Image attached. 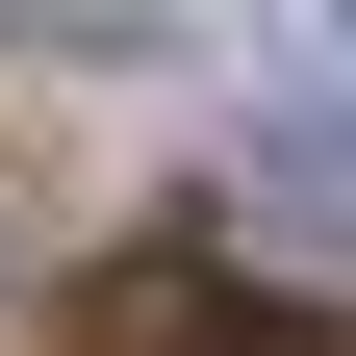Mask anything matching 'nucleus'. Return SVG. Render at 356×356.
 <instances>
[{
    "mask_svg": "<svg viewBox=\"0 0 356 356\" xmlns=\"http://www.w3.org/2000/svg\"><path fill=\"white\" fill-rule=\"evenodd\" d=\"M280 204H331V229H356V127H280Z\"/></svg>",
    "mask_w": 356,
    "mask_h": 356,
    "instance_id": "nucleus-1",
    "label": "nucleus"
}]
</instances>
